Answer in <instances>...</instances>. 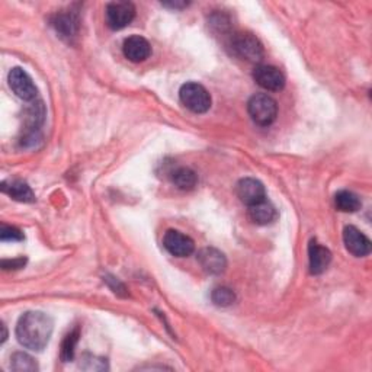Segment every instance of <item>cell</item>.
Returning <instances> with one entry per match:
<instances>
[{"mask_svg":"<svg viewBox=\"0 0 372 372\" xmlns=\"http://www.w3.org/2000/svg\"><path fill=\"white\" fill-rule=\"evenodd\" d=\"M332 262V253L317 242H312L308 246V263H310V272L313 275H321L326 269L329 268Z\"/></svg>","mask_w":372,"mask_h":372,"instance_id":"4fadbf2b","label":"cell"},{"mask_svg":"<svg viewBox=\"0 0 372 372\" xmlns=\"http://www.w3.org/2000/svg\"><path fill=\"white\" fill-rule=\"evenodd\" d=\"M163 246L170 255L176 257H186L195 251L194 240L178 230H167L164 232Z\"/></svg>","mask_w":372,"mask_h":372,"instance_id":"52a82bcc","label":"cell"},{"mask_svg":"<svg viewBox=\"0 0 372 372\" xmlns=\"http://www.w3.org/2000/svg\"><path fill=\"white\" fill-rule=\"evenodd\" d=\"M0 239H2V242H21L25 239V236L19 228L3 224L2 230H0Z\"/></svg>","mask_w":372,"mask_h":372,"instance_id":"7402d4cb","label":"cell"},{"mask_svg":"<svg viewBox=\"0 0 372 372\" xmlns=\"http://www.w3.org/2000/svg\"><path fill=\"white\" fill-rule=\"evenodd\" d=\"M198 262L203 269L211 275H220L227 268L226 256L220 251L214 249V247H205V249L201 251L198 255Z\"/></svg>","mask_w":372,"mask_h":372,"instance_id":"7c38bea8","label":"cell"},{"mask_svg":"<svg viewBox=\"0 0 372 372\" xmlns=\"http://www.w3.org/2000/svg\"><path fill=\"white\" fill-rule=\"evenodd\" d=\"M335 205L342 212H356L361 208L360 196L350 191H340L335 196Z\"/></svg>","mask_w":372,"mask_h":372,"instance_id":"ac0fdd59","label":"cell"},{"mask_svg":"<svg viewBox=\"0 0 372 372\" xmlns=\"http://www.w3.org/2000/svg\"><path fill=\"white\" fill-rule=\"evenodd\" d=\"M231 53L247 63H260L265 56L262 42L251 33H235L230 37Z\"/></svg>","mask_w":372,"mask_h":372,"instance_id":"7a4b0ae2","label":"cell"},{"mask_svg":"<svg viewBox=\"0 0 372 372\" xmlns=\"http://www.w3.org/2000/svg\"><path fill=\"white\" fill-rule=\"evenodd\" d=\"M247 112L257 126L268 127L276 119L278 105L276 101L267 93H256L247 102Z\"/></svg>","mask_w":372,"mask_h":372,"instance_id":"3957f363","label":"cell"},{"mask_svg":"<svg viewBox=\"0 0 372 372\" xmlns=\"http://www.w3.org/2000/svg\"><path fill=\"white\" fill-rule=\"evenodd\" d=\"M54 329L53 319L42 312H28L17 324L18 342L34 352H41L49 345Z\"/></svg>","mask_w":372,"mask_h":372,"instance_id":"6da1fadb","label":"cell"},{"mask_svg":"<svg viewBox=\"0 0 372 372\" xmlns=\"http://www.w3.org/2000/svg\"><path fill=\"white\" fill-rule=\"evenodd\" d=\"M255 82L269 92H279L285 87V76L278 67L260 65L253 71Z\"/></svg>","mask_w":372,"mask_h":372,"instance_id":"ba28073f","label":"cell"},{"mask_svg":"<svg viewBox=\"0 0 372 372\" xmlns=\"http://www.w3.org/2000/svg\"><path fill=\"white\" fill-rule=\"evenodd\" d=\"M249 217L253 223L259 226H267L275 221L276 219V210L275 207L268 203V201H262V203L249 207Z\"/></svg>","mask_w":372,"mask_h":372,"instance_id":"9a60e30c","label":"cell"},{"mask_svg":"<svg viewBox=\"0 0 372 372\" xmlns=\"http://www.w3.org/2000/svg\"><path fill=\"white\" fill-rule=\"evenodd\" d=\"M25 259L19 257V259H13V260H3L2 265L5 269H18V268H24L25 265Z\"/></svg>","mask_w":372,"mask_h":372,"instance_id":"603a6c76","label":"cell"},{"mask_svg":"<svg viewBox=\"0 0 372 372\" xmlns=\"http://www.w3.org/2000/svg\"><path fill=\"white\" fill-rule=\"evenodd\" d=\"M163 6L166 8H172V9H182V8H186L188 6V3H179V2H172V3H163Z\"/></svg>","mask_w":372,"mask_h":372,"instance_id":"cb8c5ba5","label":"cell"},{"mask_svg":"<svg viewBox=\"0 0 372 372\" xmlns=\"http://www.w3.org/2000/svg\"><path fill=\"white\" fill-rule=\"evenodd\" d=\"M172 182L182 191H191L198 183V175L189 167H178L172 174Z\"/></svg>","mask_w":372,"mask_h":372,"instance_id":"e0dca14e","label":"cell"},{"mask_svg":"<svg viewBox=\"0 0 372 372\" xmlns=\"http://www.w3.org/2000/svg\"><path fill=\"white\" fill-rule=\"evenodd\" d=\"M51 25L56 28L60 37L70 40L77 34V29H79V19H77V17L71 10H67L54 15Z\"/></svg>","mask_w":372,"mask_h":372,"instance_id":"5bb4252c","label":"cell"},{"mask_svg":"<svg viewBox=\"0 0 372 372\" xmlns=\"http://www.w3.org/2000/svg\"><path fill=\"white\" fill-rule=\"evenodd\" d=\"M211 300L219 307H230L236 301V294L227 287H219L211 292Z\"/></svg>","mask_w":372,"mask_h":372,"instance_id":"44dd1931","label":"cell"},{"mask_svg":"<svg viewBox=\"0 0 372 372\" xmlns=\"http://www.w3.org/2000/svg\"><path fill=\"white\" fill-rule=\"evenodd\" d=\"M10 368L13 371H24V372H34L38 369V365L33 356H29L28 353L18 352L12 356L10 360Z\"/></svg>","mask_w":372,"mask_h":372,"instance_id":"ffe728a7","label":"cell"},{"mask_svg":"<svg viewBox=\"0 0 372 372\" xmlns=\"http://www.w3.org/2000/svg\"><path fill=\"white\" fill-rule=\"evenodd\" d=\"M2 189L5 194L12 196L15 201H19V203L28 204V203H34L35 201V195H34L33 189H31L25 182L15 180V182H10L9 186L6 183H3Z\"/></svg>","mask_w":372,"mask_h":372,"instance_id":"2e32d148","label":"cell"},{"mask_svg":"<svg viewBox=\"0 0 372 372\" xmlns=\"http://www.w3.org/2000/svg\"><path fill=\"white\" fill-rule=\"evenodd\" d=\"M106 25L114 31L128 26L135 18V6L131 2H111L105 9Z\"/></svg>","mask_w":372,"mask_h":372,"instance_id":"8992f818","label":"cell"},{"mask_svg":"<svg viewBox=\"0 0 372 372\" xmlns=\"http://www.w3.org/2000/svg\"><path fill=\"white\" fill-rule=\"evenodd\" d=\"M9 86L12 92L17 95L19 99L26 101V102H33L38 96V89L34 83V81L31 79V76L21 67H13L9 71L8 76Z\"/></svg>","mask_w":372,"mask_h":372,"instance_id":"5b68a950","label":"cell"},{"mask_svg":"<svg viewBox=\"0 0 372 372\" xmlns=\"http://www.w3.org/2000/svg\"><path fill=\"white\" fill-rule=\"evenodd\" d=\"M79 336H81V330H79V328H76L65 337L63 345H61V355H60L63 362H69L74 358L76 345H77V342H79Z\"/></svg>","mask_w":372,"mask_h":372,"instance_id":"d6986e66","label":"cell"},{"mask_svg":"<svg viewBox=\"0 0 372 372\" xmlns=\"http://www.w3.org/2000/svg\"><path fill=\"white\" fill-rule=\"evenodd\" d=\"M344 242L349 253L356 257H365L371 253V240L361 230L348 226L344 230Z\"/></svg>","mask_w":372,"mask_h":372,"instance_id":"30bf717a","label":"cell"},{"mask_svg":"<svg viewBox=\"0 0 372 372\" xmlns=\"http://www.w3.org/2000/svg\"><path fill=\"white\" fill-rule=\"evenodd\" d=\"M180 102L195 114H205L211 108V95L210 92L199 83L188 82L185 83L179 90Z\"/></svg>","mask_w":372,"mask_h":372,"instance_id":"277c9868","label":"cell"},{"mask_svg":"<svg viewBox=\"0 0 372 372\" xmlns=\"http://www.w3.org/2000/svg\"><path fill=\"white\" fill-rule=\"evenodd\" d=\"M122 51L133 63H143L151 54V45L144 37L131 35L124 41Z\"/></svg>","mask_w":372,"mask_h":372,"instance_id":"8fae6325","label":"cell"},{"mask_svg":"<svg viewBox=\"0 0 372 372\" xmlns=\"http://www.w3.org/2000/svg\"><path fill=\"white\" fill-rule=\"evenodd\" d=\"M236 192L242 203L246 204L247 207L256 205L262 203V201L267 199L265 186L262 185V182L253 178H244L239 180L236 186Z\"/></svg>","mask_w":372,"mask_h":372,"instance_id":"9c48e42d","label":"cell"}]
</instances>
